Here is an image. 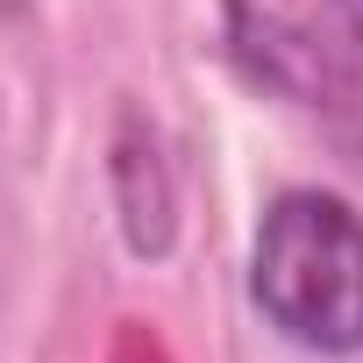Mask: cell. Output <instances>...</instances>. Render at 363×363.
I'll return each mask as SVG.
<instances>
[{
	"mask_svg": "<svg viewBox=\"0 0 363 363\" xmlns=\"http://www.w3.org/2000/svg\"><path fill=\"white\" fill-rule=\"evenodd\" d=\"M250 292L285 342L320 349V356L363 349V221H356V207L335 193H278L257 228Z\"/></svg>",
	"mask_w": 363,
	"mask_h": 363,
	"instance_id": "1",
	"label": "cell"
},
{
	"mask_svg": "<svg viewBox=\"0 0 363 363\" xmlns=\"http://www.w3.org/2000/svg\"><path fill=\"white\" fill-rule=\"evenodd\" d=\"M228 43L271 93L313 114L363 107V0H221Z\"/></svg>",
	"mask_w": 363,
	"mask_h": 363,
	"instance_id": "2",
	"label": "cell"
},
{
	"mask_svg": "<svg viewBox=\"0 0 363 363\" xmlns=\"http://www.w3.org/2000/svg\"><path fill=\"white\" fill-rule=\"evenodd\" d=\"M0 8H22V0H0Z\"/></svg>",
	"mask_w": 363,
	"mask_h": 363,
	"instance_id": "3",
	"label": "cell"
}]
</instances>
